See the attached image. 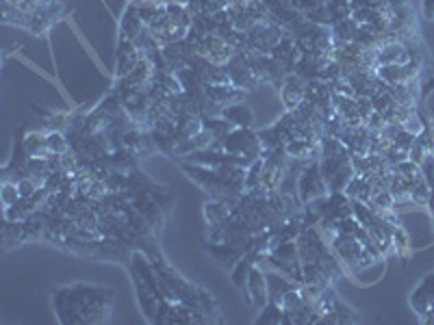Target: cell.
I'll return each mask as SVG.
<instances>
[{
	"instance_id": "6da1fadb",
	"label": "cell",
	"mask_w": 434,
	"mask_h": 325,
	"mask_svg": "<svg viewBox=\"0 0 434 325\" xmlns=\"http://www.w3.org/2000/svg\"><path fill=\"white\" fill-rule=\"evenodd\" d=\"M113 293L109 289L76 287L63 289L57 295V312L63 323H98L109 316Z\"/></svg>"
},
{
	"instance_id": "7a4b0ae2",
	"label": "cell",
	"mask_w": 434,
	"mask_h": 325,
	"mask_svg": "<svg viewBox=\"0 0 434 325\" xmlns=\"http://www.w3.org/2000/svg\"><path fill=\"white\" fill-rule=\"evenodd\" d=\"M280 100L289 111L302 106L304 100H307V83H304V78H300L297 74L285 76V80L280 83Z\"/></svg>"
},
{
	"instance_id": "3957f363",
	"label": "cell",
	"mask_w": 434,
	"mask_h": 325,
	"mask_svg": "<svg viewBox=\"0 0 434 325\" xmlns=\"http://www.w3.org/2000/svg\"><path fill=\"white\" fill-rule=\"evenodd\" d=\"M245 289L250 293V299L258 306H263L270 302V291H268V277L260 273L256 267L252 271H248V277H245Z\"/></svg>"
},
{
	"instance_id": "277c9868",
	"label": "cell",
	"mask_w": 434,
	"mask_h": 325,
	"mask_svg": "<svg viewBox=\"0 0 434 325\" xmlns=\"http://www.w3.org/2000/svg\"><path fill=\"white\" fill-rule=\"evenodd\" d=\"M411 306L417 314L425 312L430 306H434V273L425 275L423 282L413 291L411 295Z\"/></svg>"
},
{
	"instance_id": "5b68a950",
	"label": "cell",
	"mask_w": 434,
	"mask_h": 325,
	"mask_svg": "<svg viewBox=\"0 0 434 325\" xmlns=\"http://www.w3.org/2000/svg\"><path fill=\"white\" fill-rule=\"evenodd\" d=\"M222 115L228 124H237V126H248L252 121V113L245 104H231L222 109Z\"/></svg>"
},
{
	"instance_id": "8992f818",
	"label": "cell",
	"mask_w": 434,
	"mask_h": 325,
	"mask_svg": "<svg viewBox=\"0 0 434 325\" xmlns=\"http://www.w3.org/2000/svg\"><path fill=\"white\" fill-rule=\"evenodd\" d=\"M421 11L428 20H434V0H421Z\"/></svg>"
},
{
	"instance_id": "52a82bcc",
	"label": "cell",
	"mask_w": 434,
	"mask_h": 325,
	"mask_svg": "<svg viewBox=\"0 0 434 325\" xmlns=\"http://www.w3.org/2000/svg\"><path fill=\"white\" fill-rule=\"evenodd\" d=\"M419 321L425 323V325H434V306H430L425 312H421V314H419Z\"/></svg>"
},
{
	"instance_id": "ba28073f",
	"label": "cell",
	"mask_w": 434,
	"mask_h": 325,
	"mask_svg": "<svg viewBox=\"0 0 434 325\" xmlns=\"http://www.w3.org/2000/svg\"><path fill=\"white\" fill-rule=\"evenodd\" d=\"M256 215H258V217H265L263 213H260V202H258V209H256ZM245 221H248V224H254L256 219H254V217H252L250 213H245Z\"/></svg>"
}]
</instances>
